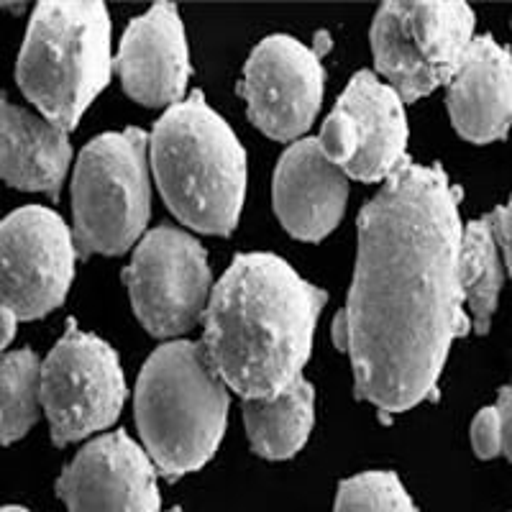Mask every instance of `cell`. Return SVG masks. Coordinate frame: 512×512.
I'll return each mask as SVG.
<instances>
[{
	"instance_id": "cell-1",
	"label": "cell",
	"mask_w": 512,
	"mask_h": 512,
	"mask_svg": "<svg viewBox=\"0 0 512 512\" xmlns=\"http://www.w3.org/2000/svg\"><path fill=\"white\" fill-rule=\"evenodd\" d=\"M459 195L441 167L405 162L361 210L354 282L333 341L349 354L356 397L382 413L436 397L448 349L469 331Z\"/></svg>"
},
{
	"instance_id": "cell-2",
	"label": "cell",
	"mask_w": 512,
	"mask_h": 512,
	"mask_svg": "<svg viewBox=\"0 0 512 512\" xmlns=\"http://www.w3.org/2000/svg\"><path fill=\"white\" fill-rule=\"evenodd\" d=\"M328 295L274 254H241L210 292L203 346L226 387L272 397L300 379Z\"/></svg>"
},
{
	"instance_id": "cell-3",
	"label": "cell",
	"mask_w": 512,
	"mask_h": 512,
	"mask_svg": "<svg viewBox=\"0 0 512 512\" xmlns=\"http://www.w3.org/2000/svg\"><path fill=\"white\" fill-rule=\"evenodd\" d=\"M149 159L164 203L185 226L216 236L236 228L246 192L244 146L198 90L159 118Z\"/></svg>"
},
{
	"instance_id": "cell-4",
	"label": "cell",
	"mask_w": 512,
	"mask_h": 512,
	"mask_svg": "<svg viewBox=\"0 0 512 512\" xmlns=\"http://www.w3.org/2000/svg\"><path fill=\"white\" fill-rule=\"evenodd\" d=\"M228 392L203 344L172 341L149 356L136 384V423L164 477H182L216 454Z\"/></svg>"
},
{
	"instance_id": "cell-5",
	"label": "cell",
	"mask_w": 512,
	"mask_h": 512,
	"mask_svg": "<svg viewBox=\"0 0 512 512\" xmlns=\"http://www.w3.org/2000/svg\"><path fill=\"white\" fill-rule=\"evenodd\" d=\"M111 18L98 0H44L31 16L16 77L49 123L70 131L108 85Z\"/></svg>"
},
{
	"instance_id": "cell-6",
	"label": "cell",
	"mask_w": 512,
	"mask_h": 512,
	"mask_svg": "<svg viewBox=\"0 0 512 512\" xmlns=\"http://www.w3.org/2000/svg\"><path fill=\"white\" fill-rule=\"evenodd\" d=\"M72 241L80 256L123 254L149 221V139L126 128L90 141L72 177Z\"/></svg>"
},
{
	"instance_id": "cell-7",
	"label": "cell",
	"mask_w": 512,
	"mask_h": 512,
	"mask_svg": "<svg viewBox=\"0 0 512 512\" xmlns=\"http://www.w3.org/2000/svg\"><path fill=\"white\" fill-rule=\"evenodd\" d=\"M474 41V11L459 0L384 3L372 26L374 64L402 100L454 80Z\"/></svg>"
},
{
	"instance_id": "cell-8",
	"label": "cell",
	"mask_w": 512,
	"mask_h": 512,
	"mask_svg": "<svg viewBox=\"0 0 512 512\" xmlns=\"http://www.w3.org/2000/svg\"><path fill=\"white\" fill-rule=\"evenodd\" d=\"M126 400L121 364L98 336L67 326L52 354L41 364V408L57 446L103 431Z\"/></svg>"
},
{
	"instance_id": "cell-9",
	"label": "cell",
	"mask_w": 512,
	"mask_h": 512,
	"mask_svg": "<svg viewBox=\"0 0 512 512\" xmlns=\"http://www.w3.org/2000/svg\"><path fill=\"white\" fill-rule=\"evenodd\" d=\"M126 285L146 331L159 338L180 336L208 308V256L187 233L169 226L154 228L136 246Z\"/></svg>"
},
{
	"instance_id": "cell-10",
	"label": "cell",
	"mask_w": 512,
	"mask_h": 512,
	"mask_svg": "<svg viewBox=\"0 0 512 512\" xmlns=\"http://www.w3.org/2000/svg\"><path fill=\"white\" fill-rule=\"evenodd\" d=\"M75 241L49 208L29 205L0 223V308L36 320L64 303L75 277Z\"/></svg>"
},
{
	"instance_id": "cell-11",
	"label": "cell",
	"mask_w": 512,
	"mask_h": 512,
	"mask_svg": "<svg viewBox=\"0 0 512 512\" xmlns=\"http://www.w3.org/2000/svg\"><path fill=\"white\" fill-rule=\"evenodd\" d=\"M405 100L374 72H359L333 105L318 144L344 175L361 182L390 180L408 162Z\"/></svg>"
},
{
	"instance_id": "cell-12",
	"label": "cell",
	"mask_w": 512,
	"mask_h": 512,
	"mask_svg": "<svg viewBox=\"0 0 512 512\" xmlns=\"http://www.w3.org/2000/svg\"><path fill=\"white\" fill-rule=\"evenodd\" d=\"M239 93L269 139L292 141L313 126L323 103V64L292 36H269L251 52Z\"/></svg>"
},
{
	"instance_id": "cell-13",
	"label": "cell",
	"mask_w": 512,
	"mask_h": 512,
	"mask_svg": "<svg viewBox=\"0 0 512 512\" xmlns=\"http://www.w3.org/2000/svg\"><path fill=\"white\" fill-rule=\"evenodd\" d=\"M67 512H159L154 464L126 431L95 438L57 482Z\"/></svg>"
},
{
	"instance_id": "cell-14",
	"label": "cell",
	"mask_w": 512,
	"mask_h": 512,
	"mask_svg": "<svg viewBox=\"0 0 512 512\" xmlns=\"http://www.w3.org/2000/svg\"><path fill=\"white\" fill-rule=\"evenodd\" d=\"M123 88L144 105H169L182 98L190 80L185 29L172 3H157L128 24L116 57Z\"/></svg>"
},
{
	"instance_id": "cell-15",
	"label": "cell",
	"mask_w": 512,
	"mask_h": 512,
	"mask_svg": "<svg viewBox=\"0 0 512 512\" xmlns=\"http://www.w3.org/2000/svg\"><path fill=\"white\" fill-rule=\"evenodd\" d=\"M272 192L282 226L303 241L326 239L349 200L346 175L323 154L318 139L297 141L282 154Z\"/></svg>"
},
{
	"instance_id": "cell-16",
	"label": "cell",
	"mask_w": 512,
	"mask_h": 512,
	"mask_svg": "<svg viewBox=\"0 0 512 512\" xmlns=\"http://www.w3.org/2000/svg\"><path fill=\"white\" fill-rule=\"evenodd\" d=\"M448 113L466 141L489 144L512 126V54L492 36H474L448 82Z\"/></svg>"
},
{
	"instance_id": "cell-17",
	"label": "cell",
	"mask_w": 512,
	"mask_h": 512,
	"mask_svg": "<svg viewBox=\"0 0 512 512\" xmlns=\"http://www.w3.org/2000/svg\"><path fill=\"white\" fill-rule=\"evenodd\" d=\"M70 159V141L62 128L0 100V180L57 195Z\"/></svg>"
},
{
	"instance_id": "cell-18",
	"label": "cell",
	"mask_w": 512,
	"mask_h": 512,
	"mask_svg": "<svg viewBox=\"0 0 512 512\" xmlns=\"http://www.w3.org/2000/svg\"><path fill=\"white\" fill-rule=\"evenodd\" d=\"M313 405L315 392L303 377L280 395L244 400V423L251 448L272 461L295 456L313 428Z\"/></svg>"
},
{
	"instance_id": "cell-19",
	"label": "cell",
	"mask_w": 512,
	"mask_h": 512,
	"mask_svg": "<svg viewBox=\"0 0 512 512\" xmlns=\"http://www.w3.org/2000/svg\"><path fill=\"white\" fill-rule=\"evenodd\" d=\"M459 274L464 303L472 310L474 331L487 333L502 290V264L489 216L472 221L464 228Z\"/></svg>"
},
{
	"instance_id": "cell-20",
	"label": "cell",
	"mask_w": 512,
	"mask_h": 512,
	"mask_svg": "<svg viewBox=\"0 0 512 512\" xmlns=\"http://www.w3.org/2000/svg\"><path fill=\"white\" fill-rule=\"evenodd\" d=\"M41 361L34 351L0 354V443H13L39 420Z\"/></svg>"
},
{
	"instance_id": "cell-21",
	"label": "cell",
	"mask_w": 512,
	"mask_h": 512,
	"mask_svg": "<svg viewBox=\"0 0 512 512\" xmlns=\"http://www.w3.org/2000/svg\"><path fill=\"white\" fill-rule=\"evenodd\" d=\"M333 512H418L413 500L390 472H367L338 487Z\"/></svg>"
},
{
	"instance_id": "cell-22",
	"label": "cell",
	"mask_w": 512,
	"mask_h": 512,
	"mask_svg": "<svg viewBox=\"0 0 512 512\" xmlns=\"http://www.w3.org/2000/svg\"><path fill=\"white\" fill-rule=\"evenodd\" d=\"M472 446L479 459H495L502 451V431L497 408H484L472 423Z\"/></svg>"
},
{
	"instance_id": "cell-23",
	"label": "cell",
	"mask_w": 512,
	"mask_h": 512,
	"mask_svg": "<svg viewBox=\"0 0 512 512\" xmlns=\"http://www.w3.org/2000/svg\"><path fill=\"white\" fill-rule=\"evenodd\" d=\"M492 233H495V241L502 246L505 251V262L507 269H510V277H512V195H510V203L505 208H497L492 216Z\"/></svg>"
},
{
	"instance_id": "cell-24",
	"label": "cell",
	"mask_w": 512,
	"mask_h": 512,
	"mask_svg": "<svg viewBox=\"0 0 512 512\" xmlns=\"http://www.w3.org/2000/svg\"><path fill=\"white\" fill-rule=\"evenodd\" d=\"M495 408H497V415H500L502 454H505L512 464V382L500 390Z\"/></svg>"
},
{
	"instance_id": "cell-25",
	"label": "cell",
	"mask_w": 512,
	"mask_h": 512,
	"mask_svg": "<svg viewBox=\"0 0 512 512\" xmlns=\"http://www.w3.org/2000/svg\"><path fill=\"white\" fill-rule=\"evenodd\" d=\"M16 323L18 318L11 313V310L0 308V351L6 349V346L13 341V336H16Z\"/></svg>"
},
{
	"instance_id": "cell-26",
	"label": "cell",
	"mask_w": 512,
	"mask_h": 512,
	"mask_svg": "<svg viewBox=\"0 0 512 512\" xmlns=\"http://www.w3.org/2000/svg\"><path fill=\"white\" fill-rule=\"evenodd\" d=\"M0 512H29V510H26V507H3Z\"/></svg>"
},
{
	"instance_id": "cell-27",
	"label": "cell",
	"mask_w": 512,
	"mask_h": 512,
	"mask_svg": "<svg viewBox=\"0 0 512 512\" xmlns=\"http://www.w3.org/2000/svg\"><path fill=\"white\" fill-rule=\"evenodd\" d=\"M172 512H180V510H172Z\"/></svg>"
}]
</instances>
